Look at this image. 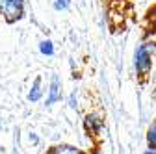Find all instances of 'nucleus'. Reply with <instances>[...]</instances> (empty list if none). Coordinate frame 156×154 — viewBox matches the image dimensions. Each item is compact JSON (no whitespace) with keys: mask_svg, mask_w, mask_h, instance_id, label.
Segmentation results:
<instances>
[{"mask_svg":"<svg viewBox=\"0 0 156 154\" xmlns=\"http://www.w3.org/2000/svg\"><path fill=\"white\" fill-rule=\"evenodd\" d=\"M151 69H152V52H151L147 43H141L134 50V71H136V76L145 78V76L151 74Z\"/></svg>","mask_w":156,"mask_h":154,"instance_id":"1","label":"nucleus"},{"mask_svg":"<svg viewBox=\"0 0 156 154\" xmlns=\"http://www.w3.org/2000/svg\"><path fill=\"white\" fill-rule=\"evenodd\" d=\"M26 0H0V13L8 23H15L24 15Z\"/></svg>","mask_w":156,"mask_h":154,"instance_id":"2","label":"nucleus"},{"mask_svg":"<svg viewBox=\"0 0 156 154\" xmlns=\"http://www.w3.org/2000/svg\"><path fill=\"white\" fill-rule=\"evenodd\" d=\"M62 89H63V84H62V78L60 74H52L50 76V84H48V89H47V99H45V106L50 108L54 106L56 102L62 100Z\"/></svg>","mask_w":156,"mask_h":154,"instance_id":"3","label":"nucleus"},{"mask_svg":"<svg viewBox=\"0 0 156 154\" xmlns=\"http://www.w3.org/2000/svg\"><path fill=\"white\" fill-rule=\"evenodd\" d=\"M84 128L89 136H99L104 128V119L99 113H87L84 117Z\"/></svg>","mask_w":156,"mask_h":154,"instance_id":"4","label":"nucleus"},{"mask_svg":"<svg viewBox=\"0 0 156 154\" xmlns=\"http://www.w3.org/2000/svg\"><path fill=\"white\" fill-rule=\"evenodd\" d=\"M43 99V84H41V76H35L30 89H28V95H26V100L28 102H39Z\"/></svg>","mask_w":156,"mask_h":154,"instance_id":"5","label":"nucleus"},{"mask_svg":"<svg viewBox=\"0 0 156 154\" xmlns=\"http://www.w3.org/2000/svg\"><path fill=\"white\" fill-rule=\"evenodd\" d=\"M47 154H86L82 149H78L74 145H67V143H60V145H54L47 150Z\"/></svg>","mask_w":156,"mask_h":154,"instance_id":"6","label":"nucleus"},{"mask_svg":"<svg viewBox=\"0 0 156 154\" xmlns=\"http://www.w3.org/2000/svg\"><path fill=\"white\" fill-rule=\"evenodd\" d=\"M37 48H39V54H41V56H47V58L54 56V52H56L54 43H52L50 39H41V41H39V45H37Z\"/></svg>","mask_w":156,"mask_h":154,"instance_id":"7","label":"nucleus"},{"mask_svg":"<svg viewBox=\"0 0 156 154\" xmlns=\"http://www.w3.org/2000/svg\"><path fill=\"white\" fill-rule=\"evenodd\" d=\"M147 145L156 149V121L151 123V126L147 128Z\"/></svg>","mask_w":156,"mask_h":154,"instance_id":"8","label":"nucleus"},{"mask_svg":"<svg viewBox=\"0 0 156 154\" xmlns=\"http://www.w3.org/2000/svg\"><path fill=\"white\" fill-rule=\"evenodd\" d=\"M71 8V0H54V9L56 11H67Z\"/></svg>","mask_w":156,"mask_h":154,"instance_id":"9","label":"nucleus"},{"mask_svg":"<svg viewBox=\"0 0 156 154\" xmlns=\"http://www.w3.org/2000/svg\"><path fill=\"white\" fill-rule=\"evenodd\" d=\"M67 102H69V108H71V110H76V108H78V97H76V91H73V93L69 95V100H67Z\"/></svg>","mask_w":156,"mask_h":154,"instance_id":"10","label":"nucleus"},{"mask_svg":"<svg viewBox=\"0 0 156 154\" xmlns=\"http://www.w3.org/2000/svg\"><path fill=\"white\" fill-rule=\"evenodd\" d=\"M28 141H30L32 145H37V143H39V138H37V134H35V132H30V136H28Z\"/></svg>","mask_w":156,"mask_h":154,"instance_id":"11","label":"nucleus"},{"mask_svg":"<svg viewBox=\"0 0 156 154\" xmlns=\"http://www.w3.org/2000/svg\"><path fill=\"white\" fill-rule=\"evenodd\" d=\"M143 154H156V149H154V147H149V149H147Z\"/></svg>","mask_w":156,"mask_h":154,"instance_id":"12","label":"nucleus"},{"mask_svg":"<svg viewBox=\"0 0 156 154\" xmlns=\"http://www.w3.org/2000/svg\"><path fill=\"white\" fill-rule=\"evenodd\" d=\"M152 80H154V82H156V71H154V74H152Z\"/></svg>","mask_w":156,"mask_h":154,"instance_id":"13","label":"nucleus"}]
</instances>
